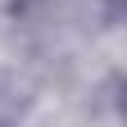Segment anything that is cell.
Here are the masks:
<instances>
[{
  "label": "cell",
  "instance_id": "cell-1",
  "mask_svg": "<svg viewBox=\"0 0 127 127\" xmlns=\"http://www.w3.org/2000/svg\"><path fill=\"white\" fill-rule=\"evenodd\" d=\"M118 14H123V9H118V0H109V23H118Z\"/></svg>",
  "mask_w": 127,
  "mask_h": 127
}]
</instances>
